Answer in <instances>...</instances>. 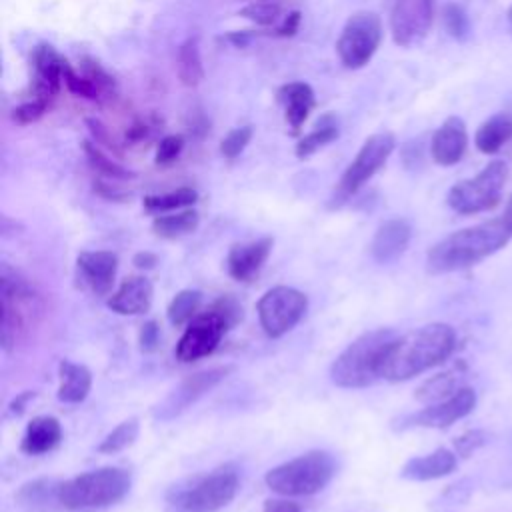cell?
I'll return each instance as SVG.
<instances>
[{
    "mask_svg": "<svg viewBox=\"0 0 512 512\" xmlns=\"http://www.w3.org/2000/svg\"><path fill=\"white\" fill-rule=\"evenodd\" d=\"M132 486L130 472L116 466H104L78 474L60 484V504L64 510L106 508L120 502Z\"/></svg>",
    "mask_w": 512,
    "mask_h": 512,
    "instance_id": "52a82bcc",
    "label": "cell"
},
{
    "mask_svg": "<svg viewBox=\"0 0 512 512\" xmlns=\"http://www.w3.org/2000/svg\"><path fill=\"white\" fill-rule=\"evenodd\" d=\"M466 376H468L466 366L462 362H458L452 368L442 370L440 374H434L428 380H424L416 388V400H420L424 404H434V402L446 400V398L454 396L460 388L466 386Z\"/></svg>",
    "mask_w": 512,
    "mask_h": 512,
    "instance_id": "cb8c5ba5",
    "label": "cell"
},
{
    "mask_svg": "<svg viewBox=\"0 0 512 512\" xmlns=\"http://www.w3.org/2000/svg\"><path fill=\"white\" fill-rule=\"evenodd\" d=\"M456 332L450 324L432 322L396 336L380 364V378L388 382L410 380L450 358Z\"/></svg>",
    "mask_w": 512,
    "mask_h": 512,
    "instance_id": "6da1fadb",
    "label": "cell"
},
{
    "mask_svg": "<svg viewBox=\"0 0 512 512\" xmlns=\"http://www.w3.org/2000/svg\"><path fill=\"white\" fill-rule=\"evenodd\" d=\"M396 146V138L392 132H376L364 140L360 150L356 152L354 160L348 164L344 174L340 176L332 196L330 206H342L350 200L390 158Z\"/></svg>",
    "mask_w": 512,
    "mask_h": 512,
    "instance_id": "9c48e42d",
    "label": "cell"
},
{
    "mask_svg": "<svg viewBox=\"0 0 512 512\" xmlns=\"http://www.w3.org/2000/svg\"><path fill=\"white\" fill-rule=\"evenodd\" d=\"M60 484L54 478H36L18 488L14 500L22 512H54L60 504Z\"/></svg>",
    "mask_w": 512,
    "mask_h": 512,
    "instance_id": "603a6c76",
    "label": "cell"
},
{
    "mask_svg": "<svg viewBox=\"0 0 512 512\" xmlns=\"http://www.w3.org/2000/svg\"><path fill=\"white\" fill-rule=\"evenodd\" d=\"M272 246H274V240L268 236L230 246L226 256L228 274L238 282L254 280L260 274L262 266L266 264L272 252Z\"/></svg>",
    "mask_w": 512,
    "mask_h": 512,
    "instance_id": "e0dca14e",
    "label": "cell"
},
{
    "mask_svg": "<svg viewBox=\"0 0 512 512\" xmlns=\"http://www.w3.org/2000/svg\"><path fill=\"white\" fill-rule=\"evenodd\" d=\"M280 14V6L270 2V0H262V2H254V4H248L240 10V16L244 18H250L254 20L256 24H262V26H268V24H274L276 18Z\"/></svg>",
    "mask_w": 512,
    "mask_h": 512,
    "instance_id": "f35d334b",
    "label": "cell"
},
{
    "mask_svg": "<svg viewBox=\"0 0 512 512\" xmlns=\"http://www.w3.org/2000/svg\"><path fill=\"white\" fill-rule=\"evenodd\" d=\"M46 110H48L46 102H40V100L32 98V100H26V102H22L20 106H16L12 110V120L16 124H32V122L40 120Z\"/></svg>",
    "mask_w": 512,
    "mask_h": 512,
    "instance_id": "b9f144b4",
    "label": "cell"
},
{
    "mask_svg": "<svg viewBox=\"0 0 512 512\" xmlns=\"http://www.w3.org/2000/svg\"><path fill=\"white\" fill-rule=\"evenodd\" d=\"M138 430H140V424L136 418H130V420H124L120 422L110 434L104 436V440L98 444V452L100 454H116V452H122L124 448H128L130 444H134L136 436H138Z\"/></svg>",
    "mask_w": 512,
    "mask_h": 512,
    "instance_id": "e575fe53",
    "label": "cell"
},
{
    "mask_svg": "<svg viewBox=\"0 0 512 512\" xmlns=\"http://www.w3.org/2000/svg\"><path fill=\"white\" fill-rule=\"evenodd\" d=\"M468 146L466 124L458 116H448L432 134L430 154L440 166H454L462 160Z\"/></svg>",
    "mask_w": 512,
    "mask_h": 512,
    "instance_id": "d6986e66",
    "label": "cell"
},
{
    "mask_svg": "<svg viewBox=\"0 0 512 512\" xmlns=\"http://www.w3.org/2000/svg\"><path fill=\"white\" fill-rule=\"evenodd\" d=\"M476 406V392L470 386L460 388L454 396L426 404V408L406 414L394 422V428H448L460 418L468 416Z\"/></svg>",
    "mask_w": 512,
    "mask_h": 512,
    "instance_id": "4fadbf2b",
    "label": "cell"
},
{
    "mask_svg": "<svg viewBox=\"0 0 512 512\" xmlns=\"http://www.w3.org/2000/svg\"><path fill=\"white\" fill-rule=\"evenodd\" d=\"M148 132H150V128H148L146 122H136V124H132V126L128 128V132H126V142H130V144L142 142V140L148 138Z\"/></svg>",
    "mask_w": 512,
    "mask_h": 512,
    "instance_id": "c3c4849f",
    "label": "cell"
},
{
    "mask_svg": "<svg viewBox=\"0 0 512 512\" xmlns=\"http://www.w3.org/2000/svg\"><path fill=\"white\" fill-rule=\"evenodd\" d=\"M198 200V192L194 188L182 186L166 194H152L144 198V208L150 214H168L176 210H184L194 206Z\"/></svg>",
    "mask_w": 512,
    "mask_h": 512,
    "instance_id": "4dcf8cb0",
    "label": "cell"
},
{
    "mask_svg": "<svg viewBox=\"0 0 512 512\" xmlns=\"http://www.w3.org/2000/svg\"><path fill=\"white\" fill-rule=\"evenodd\" d=\"M62 440L60 422L54 416H34L22 436L20 448L24 454L40 456L54 450Z\"/></svg>",
    "mask_w": 512,
    "mask_h": 512,
    "instance_id": "d4e9b609",
    "label": "cell"
},
{
    "mask_svg": "<svg viewBox=\"0 0 512 512\" xmlns=\"http://www.w3.org/2000/svg\"><path fill=\"white\" fill-rule=\"evenodd\" d=\"M338 122L332 114H324L316 126L304 136L300 138V142L296 144V156L298 158H306L310 154H314L316 150H320L322 146L330 144L332 140L338 138Z\"/></svg>",
    "mask_w": 512,
    "mask_h": 512,
    "instance_id": "1f68e13d",
    "label": "cell"
},
{
    "mask_svg": "<svg viewBox=\"0 0 512 512\" xmlns=\"http://www.w3.org/2000/svg\"><path fill=\"white\" fill-rule=\"evenodd\" d=\"M298 26H300V12L294 10V12H290V14L284 18V22L276 28V34H278V36H292V34H296Z\"/></svg>",
    "mask_w": 512,
    "mask_h": 512,
    "instance_id": "bcb514c9",
    "label": "cell"
},
{
    "mask_svg": "<svg viewBox=\"0 0 512 512\" xmlns=\"http://www.w3.org/2000/svg\"><path fill=\"white\" fill-rule=\"evenodd\" d=\"M336 462L326 450H308L266 472V486L280 496H312L328 486Z\"/></svg>",
    "mask_w": 512,
    "mask_h": 512,
    "instance_id": "8992f818",
    "label": "cell"
},
{
    "mask_svg": "<svg viewBox=\"0 0 512 512\" xmlns=\"http://www.w3.org/2000/svg\"><path fill=\"white\" fill-rule=\"evenodd\" d=\"M412 238V226L404 218H390L378 226L370 242V256L378 264L396 262L408 248Z\"/></svg>",
    "mask_w": 512,
    "mask_h": 512,
    "instance_id": "ffe728a7",
    "label": "cell"
},
{
    "mask_svg": "<svg viewBox=\"0 0 512 512\" xmlns=\"http://www.w3.org/2000/svg\"><path fill=\"white\" fill-rule=\"evenodd\" d=\"M442 22L446 32L456 38V40H464L470 34V20L466 16V12L458 6V4H448L444 6L442 12Z\"/></svg>",
    "mask_w": 512,
    "mask_h": 512,
    "instance_id": "8d00e7d4",
    "label": "cell"
},
{
    "mask_svg": "<svg viewBox=\"0 0 512 512\" xmlns=\"http://www.w3.org/2000/svg\"><path fill=\"white\" fill-rule=\"evenodd\" d=\"M176 72L184 86H198L200 80L204 78L200 46H198L196 36H192L180 44L178 56H176Z\"/></svg>",
    "mask_w": 512,
    "mask_h": 512,
    "instance_id": "f546056e",
    "label": "cell"
},
{
    "mask_svg": "<svg viewBox=\"0 0 512 512\" xmlns=\"http://www.w3.org/2000/svg\"><path fill=\"white\" fill-rule=\"evenodd\" d=\"M278 100L284 104L286 120L294 132L300 130L310 110L314 108V92L306 82H290L278 90Z\"/></svg>",
    "mask_w": 512,
    "mask_h": 512,
    "instance_id": "4316f807",
    "label": "cell"
},
{
    "mask_svg": "<svg viewBox=\"0 0 512 512\" xmlns=\"http://www.w3.org/2000/svg\"><path fill=\"white\" fill-rule=\"evenodd\" d=\"M232 372V366H216L210 370L196 372L188 378H184L156 408L154 416L158 420H172L178 414H182L188 406H192L198 398H202L206 392H210L214 386H218L228 374Z\"/></svg>",
    "mask_w": 512,
    "mask_h": 512,
    "instance_id": "5bb4252c",
    "label": "cell"
},
{
    "mask_svg": "<svg viewBox=\"0 0 512 512\" xmlns=\"http://www.w3.org/2000/svg\"><path fill=\"white\" fill-rule=\"evenodd\" d=\"M184 148V138L180 134H168L164 136L160 142H158V148H156V164L158 166H168L172 164L180 152Z\"/></svg>",
    "mask_w": 512,
    "mask_h": 512,
    "instance_id": "60d3db41",
    "label": "cell"
},
{
    "mask_svg": "<svg viewBox=\"0 0 512 512\" xmlns=\"http://www.w3.org/2000/svg\"><path fill=\"white\" fill-rule=\"evenodd\" d=\"M238 486V470L226 464L198 476L188 488L178 492L174 504L182 512H216L234 500Z\"/></svg>",
    "mask_w": 512,
    "mask_h": 512,
    "instance_id": "30bf717a",
    "label": "cell"
},
{
    "mask_svg": "<svg viewBox=\"0 0 512 512\" xmlns=\"http://www.w3.org/2000/svg\"><path fill=\"white\" fill-rule=\"evenodd\" d=\"M30 398H34V392H24V394H20V396H16L12 402H10V406H8V412L10 414H22L24 412V406H26V402L30 400Z\"/></svg>",
    "mask_w": 512,
    "mask_h": 512,
    "instance_id": "681fc988",
    "label": "cell"
},
{
    "mask_svg": "<svg viewBox=\"0 0 512 512\" xmlns=\"http://www.w3.org/2000/svg\"><path fill=\"white\" fill-rule=\"evenodd\" d=\"M78 274L82 282L96 294L106 296L112 290L116 270H118V256L110 250H84L76 258Z\"/></svg>",
    "mask_w": 512,
    "mask_h": 512,
    "instance_id": "ac0fdd59",
    "label": "cell"
},
{
    "mask_svg": "<svg viewBox=\"0 0 512 512\" xmlns=\"http://www.w3.org/2000/svg\"><path fill=\"white\" fill-rule=\"evenodd\" d=\"M242 320V306L232 296H220L206 310L198 312L176 344V358L184 364L210 356L226 332Z\"/></svg>",
    "mask_w": 512,
    "mask_h": 512,
    "instance_id": "277c9868",
    "label": "cell"
},
{
    "mask_svg": "<svg viewBox=\"0 0 512 512\" xmlns=\"http://www.w3.org/2000/svg\"><path fill=\"white\" fill-rule=\"evenodd\" d=\"M58 378V400L66 404L82 402L92 388V372L84 364L60 360Z\"/></svg>",
    "mask_w": 512,
    "mask_h": 512,
    "instance_id": "484cf974",
    "label": "cell"
},
{
    "mask_svg": "<svg viewBox=\"0 0 512 512\" xmlns=\"http://www.w3.org/2000/svg\"><path fill=\"white\" fill-rule=\"evenodd\" d=\"M42 312L34 286L8 264L0 272V332L2 348L10 350L24 340Z\"/></svg>",
    "mask_w": 512,
    "mask_h": 512,
    "instance_id": "5b68a950",
    "label": "cell"
},
{
    "mask_svg": "<svg viewBox=\"0 0 512 512\" xmlns=\"http://www.w3.org/2000/svg\"><path fill=\"white\" fill-rule=\"evenodd\" d=\"M456 456L458 454L448 448H436L430 454L410 458L400 468V476L406 480H416V482H426V480H436V478L448 476L458 466Z\"/></svg>",
    "mask_w": 512,
    "mask_h": 512,
    "instance_id": "7402d4cb",
    "label": "cell"
},
{
    "mask_svg": "<svg viewBox=\"0 0 512 512\" xmlns=\"http://www.w3.org/2000/svg\"><path fill=\"white\" fill-rule=\"evenodd\" d=\"M262 512H302V508H300V504L288 500V496H286V498H268V500H264Z\"/></svg>",
    "mask_w": 512,
    "mask_h": 512,
    "instance_id": "ee69618b",
    "label": "cell"
},
{
    "mask_svg": "<svg viewBox=\"0 0 512 512\" xmlns=\"http://www.w3.org/2000/svg\"><path fill=\"white\" fill-rule=\"evenodd\" d=\"M154 298L152 282L146 276H128L122 284L108 296L106 306L120 316H138L150 310Z\"/></svg>",
    "mask_w": 512,
    "mask_h": 512,
    "instance_id": "44dd1931",
    "label": "cell"
},
{
    "mask_svg": "<svg viewBox=\"0 0 512 512\" xmlns=\"http://www.w3.org/2000/svg\"><path fill=\"white\" fill-rule=\"evenodd\" d=\"M508 166L504 160L488 162L476 176L456 182L446 202L458 214H478L498 206L506 184Z\"/></svg>",
    "mask_w": 512,
    "mask_h": 512,
    "instance_id": "ba28073f",
    "label": "cell"
},
{
    "mask_svg": "<svg viewBox=\"0 0 512 512\" xmlns=\"http://www.w3.org/2000/svg\"><path fill=\"white\" fill-rule=\"evenodd\" d=\"M306 308V294L290 286H274L266 290L256 304L260 326L270 338H280L290 332L302 320Z\"/></svg>",
    "mask_w": 512,
    "mask_h": 512,
    "instance_id": "7c38bea8",
    "label": "cell"
},
{
    "mask_svg": "<svg viewBox=\"0 0 512 512\" xmlns=\"http://www.w3.org/2000/svg\"><path fill=\"white\" fill-rule=\"evenodd\" d=\"M398 334L392 328H376L352 340L332 362L330 380L340 388H366L380 378V364Z\"/></svg>",
    "mask_w": 512,
    "mask_h": 512,
    "instance_id": "3957f363",
    "label": "cell"
},
{
    "mask_svg": "<svg viewBox=\"0 0 512 512\" xmlns=\"http://www.w3.org/2000/svg\"><path fill=\"white\" fill-rule=\"evenodd\" d=\"M510 140H512L510 112H496L494 116L484 120L474 134V144L484 154H496Z\"/></svg>",
    "mask_w": 512,
    "mask_h": 512,
    "instance_id": "83f0119b",
    "label": "cell"
},
{
    "mask_svg": "<svg viewBox=\"0 0 512 512\" xmlns=\"http://www.w3.org/2000/svg\"><path fill=\"white\" fill-rule=\"evenodd\" d=\"M62 80L66 84V88L76 94V96H82V98H88V100H100L104 94L100 90V86L90 78L86 76L84 72L78 74L68 62H64V70H62Z\"/></svg>",
    "mask_w": 512,
    "mask_h": 512,
    "instance_id": "d590c367",
    "label": "cell"
},
{
    "mask_svg": "<svg viewBox=\"0 0 512 512\" xmlns=\"http://www.w3.org/2000/svg\"><path fill=\"white\" fill-rule=\"evenodd\" d=\"M84 154H86V160L88 164L92 166V170L96 174H100V178L104 180H114V182H122V180H130L134 178V172L124 168L122 164L114 162L112 158H108L96 144L92 142H84Z\"/></svg>",
    "mask_w": 512,
    "mask_h": 512,
    "instance_id": "836d02e7",
    "label": "cell"
},
{
    "mask_svg": "<svg viewBox=\"0 0 512 512\" xmlns=\"http://www.w3.org/2000/svg\"><path fill=\"white\" fill-rule=\"evenodd\" d=\"M508 22H510V24H512V6H510V8H508Z\"/></svg>",
    "mask_w": 512,
    "mask_h": 512,
    "instance_id": "816d5d0a",
    "label": "cell"
},
{
    "mask_svg": "<svg viewBox=\"0 0 512 512\" xmlns=\"http://www.w3.org/2000/svg\"><path fill=\"white\" fill-rule=\"evenodd\" d=\"M434 0H394L390 12V32L398 46L418 44L430 30Z\"/></svg>",
    "mask_w": 512,
    "mask_h": 512,
    "instance_id": "9a60e30c",
    "label": "cell"
},
{
    "mask_svg": "<svg viewBox=\"0 0 512 512\" xmlns=\"http://www.w3.org/2000/svg\"><path fill=\"white\" fill-rule=\"evenodd\" d=\"M502 220L506 222V226H508V230H510V234H512V196H510V200H508V204H506V208H504Z\"/></svg>",
    "mask_w": 512,
    "mask_h": 512,
    "instance_id": "f907efd6",
    "label": "cell"
},
{
    "mask_svg": "<svg viewBox=\"0 0 512 512\" xmlns=\"http://www.w3.org/2000/svg\"><path fill=\"white\" fill-rule=\"evenodd\" d=\"M382 42V20L372 10L354 12L336 42V52L342 64L350 70H358L366 66L376 54Z\"/></svg>",
    "mask_w": 512,
    "mask_h": 512,
    "instance_id": "8fae6325",
    "label": "cell"
},
{
    "mask_svg": "<svg viewBox=\"0 0 512 512\" xmlns=\"http://www.w3.org/2000/svg\"><path fill=\"white\" fill-rule=\"evenodd\" d=\"M64 58L50 46L40 44L32 52V68H34V82H32V98L46 102L48 106L56 98L64 70Z\"/></svg>",
    "mask_w": 512,
    "mask_h": 512,
    "instance_id": "2e32d148",
    "label": "cell"
},
{
    "mask_svg": "<svg viewBox=\"0 0 512 512\" xmlns=\"http://www.w3.org/2000/svg\"><path fill=\"white\" fill-rule=\"evenodd\" d=\"M132 264L140 270H150L158 264V256L154 252H148V250H142V252H136L134 258H132Z\"/></svg>",
    "mask_w": 512,
    "mask_h": 512,
    "instance_id": "7dc6e473",
    "label": "cell"
},
{
    "mask_svg": "<svg viewBox=\"0 0 512 512\" xmlns=\"http://www.w3.org/2000/svg\"><path fill=\"white\" fill-rule=\"evenodd\" d=\"M510 236L512 234L502 218L456 230L428 250L426 268L432 274H446L470 268L504 248Z\"/></svg>",
    "mask_w": 512,
    "mask_h": 512,
    "instance_id": "7a4b0ae2",
    "label": "cell"
},
{
    "mask_svg": "<svg viewBox=\"0 0 512 512\" xmlns=\"http://www.w3.org/2000/svg\"><path fill=\"white\" fill-rule=\"evenodd\" d=\"M250 138H252V126L234 128V130H230V132L224 136V140H222V144H220V150H222V154H224L228 160H234V158H238V156L244 152V148L248 146Z\"/></svg>",
    "mask_w": 512,
    "mask_h": 512,
    "instance_id": "74e56055",
    "label": "cell"
},
{
    "mask_svg": "<svg viewBox=\"0 0 512 512\" xmlns=\"http://www.w3.org/2000/svg\"><path fill=\"white\" fill-rule=\"evenodd\" d=\"M490 434L486 430H468L464 434H460L456 440H454V452L462 458H468L472 456L478 448H482L486 442H488Z\"/></svg>",
    "mask_w": 512,
    "mask_h": 512,
    "instance_id": "ab89813d",
    "label": "cell"
},
{
    "mask_svg": "<svg viewBox=\"0 0 512 512\" xmlns=\"http://www.w3.org/2000/svg\"><path fill=\"white\" fill-rule=\"evenodd\" d=\"M138 344H140V350L146 352V354H150L158 348V344H160V326H158V322L148 320V322L142 324L140 334H138Z\"/></svg>",
    "mask_w": 512,
    "mask_h": 512,
    "instance_id": "7bdbcfd3",
    "label": "cell"
},
{
    "mask_svg": "<svg viewBox=\"0 0 512 512\" xmlns=\"http://www.w3.org/2000/svg\"><path fill=\"white\" fill-rule=\"evenodd\" d=\"M200 214L194 208H184L168 214H160L152 222V232L160 238H178L198 228Z\"/></svg>",
    "mask_w": 512,
    "mask_h": 512,
    "instance_id": "f1b7e54d",
    "label": "cell"
},
{
    "mask_svg": "<svg viewBox=\"0 0 512 512\" xmlns=\"http://www.w3.org/2000/svg\"><path fill=\"white\" fill-rule=\"evenodd\" d=\"M94 190H96L100 196L108 198V200H126V198L130 196V194H126L124 190H120L116 184H110V182H106L104 178L94 182Z\"/></svg>",
    "mask_w": 512,
    "mask_h": 512,
    "instance_id": "f6af8a7d",
    "label": "cell"
},
{
    "mask_svg": "<svg viewBox=\"0 0 512 512\" xmlns=\"http://www.w3.org/2000/svg\"><path fill=\"white\" fill-rule=\"evenodd\" d=\"M202 304V292L200 290H180L168 304L166 316L172 326H186L198 312Z\"/></svg>",
    "mask_w": 512,
    "mask_h": 512,
    "instance_id": "d6a6232c",
    "label": "cell"
}]
</instances>
